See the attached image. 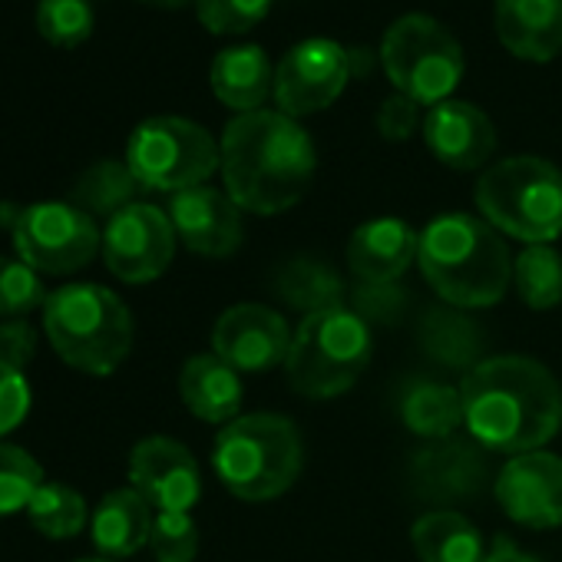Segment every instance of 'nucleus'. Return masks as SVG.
Wrapping results in <instances>:
<instances>
[{
	"label": "nucleus",
	"mask_w": 562,
	"mask_h": 562,
	"mask_svg": "<svg viewBox=\"0 0 562 562\" xmlns=\"http://www.w3.org/2000/svg\"><path fill=\"white\" fill-rule=\"evenodd\" d=\"M218 153L225 192L241 212L255 215H278L299 205L318 169L308 130L278 110L238 113L225 126Z\"/></svg>",
	"instance_id": "nucleus-1"
},
{
	"label": "nucleus",
	"mask_w": 562,
	"mask_h": 562,
	"mask_svg": "<svg viewBox=\"0 0 562 562\" xmlns=\"http://www.w3.org/2000/svg\"><path fill=\"white\" fill-rule=\"evenodd\" d=\"M463 427L483 450H542L562 427V387L546 364L496 355L463 374Z\"/></svg>",
	"instance_id": "nucleus-2"
},
{
	"label": "nucleus",
	"mask_w": 562,
	"mask_h": 562,
	"mask_svg": "<svg viewBox=\"0 0 562 562\" xmlns=\"http://www.w3.org/2000/svg\"><path fill=\"white\" fill-rule=\"evenodd\" d=\"M417 265L434 295L460 312L503 302L513 281V255L503 235L467 212L437 215L420 232Z\"/></svg>",
	"instance_id": "nucleus-3"
},
{
	"label": "nucleus",
	"mask_w": 562,
	"mask_h": 562,
	"mask_svg": "<svg viewBox=\"0 0 562 562\" xmlns=\"http://www.w3.org/2000/svg\"><path fill=\"white\" fill-rule=\"evenodd\" d=\"M305 443L299 427L281 414H245L215 437L212 467L228 493L265 503L289 493L302 473Z\"/></svg>",
	"instance_id": "nucleus-4"
},
{
	"label": "nucleus",
	"mask_w": 562,
	"mask_h": 562,
	"mask_svg": "<svg viewBox=\"0 0 562 562\" xmlns=\"http://www.w3.org/2000/svg\"><path fill=\"white\" fill-rule=\"evenodd\" d=\"M50 348L77 371L106 378L133 348V315L103 285H67L44 305Z\"/></svg>",
	"instance_id": "nucleus-5"
},
{
	"label": "nucleus",
	"mask_w": 562,
	"mask_h": 562,
	"mask_svg": "<svg viewBox=\"0 0 562 562\" xmlns=\"http://www.w3.org/2000/svg\"><path fill=\"white\" fill-rule=\"evenodd\" d=\"M480 215L509 238L549 245L562 235V172L539 156L493 162L476 182Z\"/></svg>",
	"instance_id": "nucleus-6"
},
{
	"label": "nucleus",
	"mask_w": 562,
	"mask_h": 562,
	"mask_svg": "<svg viewBox=\"0 0 562 562\" xmlns=\"http://www.w3.org/2000/svg\"><path fill=\"white\" fill-rule=\"evenodd\" d=\"M374 355L371 325L351 308L308 315L285 358V381L308 401H331L351 391Z\"/></svg>",
	"instance_id": "nucleus-7"
},
{
	"label": "nucleus",
	"mask_w": 562,
	"mask_h": 562,
	"mask_svg": "<svg viewBox=\"0 0 562 562\" xmlns=\"http://www.w3.org/2000/svg\"><path fill=\"white\" fill-rule=\"evenodd\" d=\"M381 67L397 93L420 106L453 100L467 60L460 41L427 14H404L381 41Z\"/></svg>",
	"instance_id": "nucleus-8"
},
{
	"label": "nucleus",
	"mask_w": 562,
	"mask_h": 562,
	"mask_svg": "<svg viewBox=\"0 0 562 562\" xmlns=\"http://www.w3.org/2000/svg\"><path fill=\"white\" fill-rule=\"evenodd\" d=\"M126 166L143 189L176 195L205 186L222 166V153L205 126L182 116H153L133 130Z\"/></svg>",
	"instance_id": "nucleus-9"
},
{
	"label": "nucleus",
	"mask_w": 562,
	"mask_h": 562,
	"mask_svg": "<svg viewBox=\"0 0 562 562\" xmlns=\"http://www.w3.org/2000/svg\"><path fill=\"white\" fill-rule=\"evenodd\" d=\"M11 238L18 255L41 274L80 271L103 251V232L93 215L74 202H37L18 209L11 218Z\"/></svg>",
	"instance_id": "nucleus-10"
},
{
	"label": "nucleus",
	"mask_w": 562,
	"mask_h": 562,
	"mask_svg": "<svg viewBox=\"0 0 562 562\" xmlns=\"http://www.w3.org/2000/svg\"><path fill=\"white\" fill-rule=\"evenodd\" d=\"M351 70H355L351 54L341 44L328 37L302 41L274 67L271 100L278 103V113H285L292 120L322 113L345 93Z\"/></svg>",
	"instance_id": "nucleus-11"
},
{
	"label": "nucleus",
	"mask_w": 562,
	"mask_h": 562,
	"mask_svg": "<svg viewBox=\"0 0 562 562\" xmlns=\"http://www.w3.org/2000/svg\"><path fill=\"white\" fill-rule=\"evenodd\" d=\"M176 241L179 235L172 228L169 212L149 202H133L113 218H106L103 261L126 285H146V281L159 278L169 268Z\"/></svg>",
	"instance_id": "nucleus-12"
},
{
	"label": "nucleus",
	"mask_w": 562,
	"mask_h": 562,
	"mask_svg": "<svg viewBox=\"0 0 562 562\" xmlns=\"http://www.w3.org/2000/svg\"><path fill=\"white\" fill-rule=\"evenodd\" d=\"M292 328L274 308L248 302L222 312L212 328V351L232 364L238 374H261L271 368H285L292 351Z\"/></svg>",
	"instance_id": "nucleus-13"
},
{
	"label": "nucleus",
	"mask_w": 562,
	"mask_h": 562,
	"mask_svg": "<svg viewBox=\"0 0 562 562\" xmlns=\"http://www.w3.org/2000/svg\"><path fill=\"white\" fill-rule=\"evenodd\" d=\"M499 509L529 529L562 526V457L549 450L516 453L496 476Z\"/></svg>",
	"instance_id": "nucleus-14"
},
{
	"label": "nucleus",
	"mask_w": 562,
	"mask_h": 562,
	"mask_svg": "<svg viewBox=\"0 0 562 562\" xmlns=\"http://www.w3.org/2000/svg\"><path fill=\"white\" fill-rule=\"evenodd\" d=\"M130 483L156 513H189L202 496L199 463L172 437H146L133 447Z\"/></svg>",
	"instance_id": "nucleus-15"
},
{
	"label": "nucleus",
	"mask_w": 562,
	"mask_h": 562,
	"mask_svg": "<svg viewBox=\"0 0 562 562\" xmlns=\"http://www.w3.org/2000/svg\"><path fill=\"white\" fill-rule=\"evenodd\" d=\"M169 218L179 241L205 258H225L241 245V209L228 192L212 186H195L169 199Z\"/></svg>",
	"instance_id": "nucleus-16"
},
{
	"label": "nucleus",
	"mask_w": 562,
	"mask_h": 562,
	"mask_svg": "<svg viewBox=\"0 0 562 562\" xmlns=\"http://www.w3.org/2000/svg\"><path fill=\"white\" fill-rule=\"evenodd\" d=\"M424 143L443 166L473 172L490 162L496 149V130L480 106L467 100H447L430 106L424 116Z\"/></svg>",
	"instance_id": "nucleus-17"
},
{
	"label": "nucleus",
	"mask_w": 562,
	"mask_h": 562,
	"mask_svg": "<svg viewBox=\"0 0 562 562\" xmlns=\"http://www.w3.org/2000/svg\"><path fill=\"white\" fill-rule=\"evenodd\" d=\"M483 476H486L483 447H476V440H460V437L434 440L430 447L417 450L411 463V480L417 493L434 503H450L476 493Z\"/></svg>",
	"instance_id": "nucleus-18"
},
{
	"label": "nucleus",
	"mask_w": 562,
	"mask_h": 562,
	"mask_svg": "<svg viewBox=\"0 0 562 562\" xmlns=\"http://www.w3.org/2000/svg\"><path fill=\"white\" fill-rule=\"evenodd\" d=\"M420 232H414L404 218H371L355 228L348 241V268L358 281L387 285L404 278V271L417 261Z\"/></svg>",
	"instance_id": "nucleus-19"
},
{
	"label": "nucleus",
	"mask_w": 562,
	"mask_h": 562,
	"mask_svg": "<svg viewBox=\"0 0 562 562\" xmlns=\"http://www.w3.org/2000/svg\"><path fill=\"white\" fill-rule=\"evenodd\" d=\"M493 24L519 60L549 64L562 54V0H496Z\"/></svg>",
	"instance_id": "nucleus-20"
},
{
	"label": "nucleus",
	"mask_w": 562,
	"mask_h": 562,
	"mask_svg": "<svg viewBox=\"0 0 562 562\" xmlns=\"http://www.w3.org/2000/svg\"><path fill=\"white\" fill-rule=\"evenodd\" d=\"M212 93L235 113H255L274 97V64L258 44H238L215 54L209 70Z\"/></svg>",
	"instance_id": "nucleus-21"
},
{
	"label": "nucleus",
	"mask_w": 562,
	"mask_h": 562,
	"mask_svg": "<svg viewBox=\"0 0 562 562\" xmlns=\"http://www.w3.org/2000/svg\"><path fill=\"white\" fill-rule=\"evenodd\" d=\"M182 404L205 424H232L241 411V374L225 364L215 351L195 355L182 364L179 374Z\"/></svg>",
	"instance_id": "nucleus-22"
},
{
	"label": "nucleus",
	"mask_w": 562,
	"mask_h": 562,
	"mask_svg": "<svg viewBox=\"0 0 562 562\" xmlns=\"http://www.w3.org/2000/svg\"><path fill=\"white\" fill-rule=\"evenodd\" d=\"M153 516H156L153 506L133 486L106 493L100 499L93 519H90V532H93L97 549L106 559H126V555L139 552L149 542Z\"/></svg>",
	"instance_id": "nucleus-23"
},
{
	"label": "nucleus",
	"mask_w": 562,
	"mask_h": 562,
	"mask_svg": "<svg viewBox=\"0 0 562 562\" xmlns=\"http://www.w3.org/2000/svg\"><path fill=\"white\" fill-rule=\"evenodd\" d=\"M401 420L424 440H447L463 424L460 391L430 378H411L401 387Z\"/></svg>",
	"instance_id": "nucleus-24"
},
{
	"label": "nucleus",
	"mask_w": 562,
	"mask_h": 562,
	"mask_svg": "<svg viewBox=\"0 0 562 562\" xmlns=\"http://www.w3.org/2000/svg\"><path fill=\"white\" fill-rule=\"evenodd\" d=\"M411 542L420 562H480L486 555L476 526L457 509L424 513L411 529Z\"/></svg>",
	"instance_id": "nucleus-25"
},
{
	"label": "nucleus",
	"mask_w": 562,
	"mask_h": 562,
	"mask_svg": "<svg viewBox=\"0 0 562 562\" xmlns=\"http://www.w3.org/2000/svg\"><path fill=\"white\" fill-rule=\"evenodd\" d=\"M274 289H278L281 302L305 312V318L318 315V312L345 308V281L328 261H315V258L289 261L278 271Z\"/></svg>",
	"instance_id": "nucleus-26"
},
{
	"label": "nucleus",
	"mask_w": 562,
	"mask_h": 562,
	"mask_svg": "<svg viewBox=\"0 0 562 562\" xmlns=\"http://www.w3.org/2000/svg\"><path fill=\"white\" fill-rule=\"evenodd\" d=\"M420 345L434 361L447 368L473 371L480 364L483 331L460 308H434L420 322Z\"/></svg>",
	"instance_id": "nucleus-27"
},
{
	"label": "nucleus",
	"mask_w": 562,
	"mask_h": 562,
	"mask_svg": "<svg viewBox=\"0 0 562 562\" xmlns=\"http://www.w3.org/2000/svg\"><path fill=\"white\" fill-rule=\"evenodd\" d=\"M143 186L136 182V176L130 172L126 162H113V159H103L97 166H90L77 186H74V205L83 209L87 215H106L113 218L116 212H123L126 205L136 202V192Z\"/></svg>",
	"instance_id": "nucleus-28"
},
{
	"label": "nucleus",
	"mask_w": 562,
	"mask_h": 562,
	"mask_svg": "<svg viewBox=\"0 0 562 562\" xmlns=\"http://www.w3.org/2000/svg\"><path fill=\"white\" fill-rule=\"evenodd\" d=\"M513 285L532 312L562 305V255L552 245H526L513 261Z\"/></svg>",
	"instance_id": "nucleus-29"
},
{
	"label": "nucleus",
	"mask_w": 562,
	"mask_h": 562,
	"mask_svg": "<svg viewBox=\"0 0 562 562\" xmlns=\"http://www.w3.org/2000/svg\"><path fill=\"white\" fill-rule=\"evenodd\" d=\"M37 532L50 539H74L87 526V499L67 483H44L27 506Z\"/></svg>",
	"instance_id": "nucleus-30"
},
{
	"label": "nucleus",
	"mask_w": 562,
	"mask_h": 562,
	"mask_svg": "<svg viewBox=\"0 0 562 562\" xmlns=\"http://www.w3.org/2000/svg\"><path fill=\"white\" fill-rule=\"evenodd\" d=\"M37 31L47 44L74 50L93 34V8L90 0H41L37 4Z\"/></svg>",
	"instance_id": "nucleus-31"
},
{
	"label": "nucleus",
	"mask_w": 562,
	"mask_h": 562,
	"mask_svg": "<svg viewBox=\"0 0 562 562\" xmlns=\"http://www.w3.org/2000/svg\"><path fill=\"white\" fill-rule=\"evenodd\" d=\"M47 299L41 271H34L24 258L0 255V318H27L34 308H44Z\"/></svg>",
	"instance_id": "nucleus-32"
},
{
	"label": "nucleus",
	"mask_w": 562,
	"mask_h": 562,
	"mask_svg": "<svg viewBox=\"0 0 562 562\" xmlns=\"http://www.w3.org/2000/svg\"><path fill=\"white\" fill-rule=\"evenodd\" d=\"M41 486H44L41 463L21 447L0 443V516L27 509Z\"/></svg>",
	"instance_id": "nucleus-33"
},
{
	"label": "nucleus",
	"mask_w": 562,
	"mask_h": 562,
	"mask_svg": "<svg viewBox=\"0 0 562 562\" xmlns=\"http://www.w3.org/2000/svg\"><path fill=\"white\" fill-rule=\"evenodd\" d=\"M274 0H195V14L209 34L238 37L271 14Z\"/></svg>",
	"instance_id": "nucleus-34"
},
{
	"label": "nucleus",
	"mask_w": 562,
	"mask_h": 562,
	"mask_svg": "<svg viewBox=\"0 0 562 562\" xmlns=\"http://www.w3.org/2000/svg\"><path fill=\"white\" fill-rule=\"evenodd\" d=\"M149 546L159 562H192L199 552V526L192 513H156Z\"/></svg>",
	"instance_id": "nucleus-35"
},
{
	"label": "nucleus",
	"mask_w": 562,
	"mask_h": 562,
	"mask_svg": "<svg viewBox=\"0 0 562 562\" xmlns=\"http://www.w3.org/2000/svg\"><path fill=\"white\" fill-rule=\"evenodd\" d=\"M407 305V292L397 281L387 285H371V281H358L355 289V315H361L368 325L371 322H394Z\"/></svg>",
	"instance_id": "nucleus-36"
},
{
	"label": "nucleus",
	"mask_w": 562,
	"mask_h": 562,
	"mask_svg": "<svg viewBox=\"0 0 562 562\" xmlns=\"http://www.w3.org/2000/svg\"><path fill=\"white\" fill-rule=\"evenodd\" d=\"M31 384L24 378V371L0 364V437H8L11 430H18L27 414H31Z\"/></svg>",
	"instance_id": "nucleus-37"
},
{
	"label": "nucleus",
	"mask_w": 562,
	"mask_h": 562,
	"mask_svg": "<svg viewBox=\"0 0 562 562\" xmlns=\"http://www.w3.org/2000/svg\"><path fill=\"white\" fill-rule=\"evenodd\" d=\"M420 103H414L411 97H404V93H394V97H387L384 103H381V110H378V133L384 136V139H391V143H404V139H411L417 130H424V116H420Z\"/></svg>",
	"instance_id": "nucleus-38"
},
{
	"label": "nucleus",
	"mask_w": 562,
	"mask_h": 562,
	"mask_svg": "<svg viewBox=\"0 0 562 562\" xmlns=\"http://www.w3.org/2000/svg\"><path fill=\"white\" fill-rule=\"evenodd\" d=\"M37 355V328L24 318L0 322V364L24 371Z\"/></svg>",
	"instance_id": "nucleus-39"
},
{
	"label": "nucleus",
	"mask_w": 562,
	"mask_h": 562,
	"mask_svg": "<svg viewBox=\"0 0 562 562\" xmlns=\"http://www.w3.org/2000/svg\"><path fill=\"white\" fill-rule=\"evenodd\" d=\"M480 562H539V559H536V555H529V552H522L513 539L496 536L493 549H490Z\"/></svg>",
	"instance_id": "nucleus-40"
},
{
	"label": "nucleus",
	"mask_w": 562,
	"mask_h": 562,
	"mask_svg": "<svg viewBox=\"0 0 562 562\" xmlns=\"http://www.w3.org/2000/svg\"><path fill=\"white\" fill-rule=\"evenodd\" d=\"M143 4H153V8H166V11H176V8L195 4V0H143Z\"/></svg>",
	"instance_id": "nucleus-41"
},
{
	"label": "nucleus",
	"mask_w": 562,
	"mask_h": 562,
	"mask_svg": "<svg viewBox=\"0 0 562 562\" xmlns=\"http://www.w3.org/2000/svg\"><path fill=\"white\" fill-rule=\"evenodd\" d=\"M80 562H113V559H80Z\"/></svg>",
	"instance_id": "nucleus-42"
}]
</instances>
